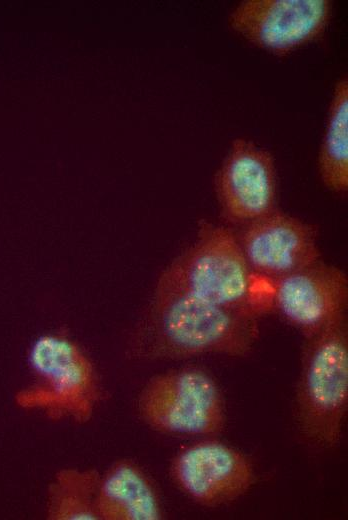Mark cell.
Returning <instances> with one entry per match:
<instances>
[{
    "label": "cell",
    "mask_w": 348,
    "mask_h": 520,
    "mask_svg": "<svg viewBox=\"0 0 348 520\" xmlns=\"http://www.w3.org/2000/svg\"><path fill=\"white\" fill-rule=\"evenodd\" d=\"M260 335L259 319L188 294L155 288L136 328L133 350L148 359L204 354L247 355Z\"/></svg>",
    "instance_id": "6da1fadb"
},
{
    "label": "cell",
    "mask_w": 348,
    "mask_h": 520,
    "mask_svg": "<svg viewBox=\"0 0 348 520\" xmlns=\"http://www.w3.org/2000/svg\"><path fill=\"white\" fill-rule=\"evenodd\" d=\"M155 288L257 319L273 309V281L250 270L236 231L209 221L200 222L195 240L166 266Z\"/></svg>",
    "instance_id": "7a4b0ae2"
},
{
    "label": "cell",
    "mask_w": 348,
    "mask_h": 520,
    "mask_svg": "<svg viewBox=\"0 0 348 520\" xmlns=\"http://www.w3.org/2000/svg\"><path fill=\"white\" fill-rule=\"evenodd\" d=\"M348 409V326L339 321L305 339L295 396V418L311 444H338Z\"/></svg>",
    "instance_id": "3957f363"
},
{
    "label": "cell",
    "mask_w": 348,
    "mask_h": 520,
    "mask_svg": "<svg viewBox=\"0 0 348 520\" xmlns=\"http://www.w3.org/2000/svg\"><path fill=\"white\" fill-rule=\"evenodd\" d=\"M29 366L37 382L19 391L16 403L53 421L85 423L101 398L95 367L85 352L60 334H44L31 345Z\"/></svg>",
    "instance_id": "277c9868"
},
{
    "label": "cell",
    "mask_w": 348,
    "mask_h": 520,
    "mask_svg": "<svg viewBox=\"0 0 348 520\" xmlns=\"http://www.w3.org/2000/svg\"><path fill=\"white\" fill-rule=\"evenodd\" d=\"M136 409L151 429L171 435H214L226 423L217 382L206 370L193 366L152 376L138 394Z\"/></svg>",
    "instance_id": "5b68a950"
},
{
    "label": "cell",
    "mask_w": 348,
    "mask_h": 520,
    "mask_svg": "<svg viewBox=\"0 0 348 520\" xmlns=\"http://www.w3.org/2000/svg\"><path fill=\"white\" fill-rule=\"evenodd\" d=\"M328 0H245L229 14V27L247 42L287 55L317 40L328 27Z\"/></svg>",
    "instance_id": "8992f818"
},
{
    "label": "cell",
    "mask_w": 348,
    "mask_h": 520,
    "mask_svg": "<svg viewBox=\"0 0 348 520\" xmlns=\"http://www.w3.org/2000/svg\"><path fill=\"white\" fill-rule=\"evenodd\" d=\"M222 218L243 227L277 209V175L273 156L254 142L237 138L214 178Z\"/></svg>",
    "instance_id": "52a82bcc"
},
{
    "label": "cell",
    "mask_w": 348,
    "mask_h": 520,
    "mask_svg": "<svg viewBox=\"0 0 348 520\" xmlns=\"http://www.w3.org/2000/svg\"><path fill=\"white\" fill-rule=\"evenodd\" d=\"M169 475L184 495L209 508L235 501L255 482L249 458L217 440H201L184 447L172 459Z\"/></svg>",
    "instance_id": "ba28073f"
},
{
    "label": "cell",
    "mask_w": 348,
    "mask_h": 520,
    "mask_svg": "<svg viewBox=\"0 0 348 520\" xmlns=\"http://www.w3.org/2000/svg\"><path fill=\"white\" fill-rule=\"evenodd\" d=\"M348 276L322 260L273 282V310L304 339L347 319Z\"/></svg>",
    "instance_id": "9c48e42d"
},
{
    "label": "cell",
    "mask_w": 348,
    "mask_h": 520,
    "mask_svg": "<svg viewBox=\"0 0 348 520\" xmlns=\"http://www.w3.org/2000/svg\"><path fill=\"white\" fill-rule=\"evenodd\" d=\"M236 234L250 270L273 282L321 260L316 228L278 209Z\"/></svg>",
    "instance_id": "30bf717a"
},
{
    "label": "cell",
    "mask_w": 348,
    "mask_h": 520,
    "mask_svg": "<svg viewBox=\"0 0 348 520\" xmlns=\"http://www.w3.org/2000/svg\"><path fill=\"white\" fill-rule=\"evenodd\" d=\"M95 509L98 520H160L163 509L155 485L134 461L123 459L101 474Z\"/></svg>",
    "instance_id": "8fae6325"
},
{
    "label": "cell",
    "mask_w": 348,
    "mask_h": 520,
    "mask_svg": "<svg viewBox=\"0 0 348 520\" xmlns=\"http://www.w3.org/2000/svg\"><path fill=\"white\" fill-rule=\"evenodd\" d=\"M318 172L324 186L337 194L348 190V80L335 84L318 154Z\"/></svg>",
    "instance_id": "7c38bea8"
},
{
    "label": "cell",
    "mask_w": 348,
    "mask_h": 520,
    "mask_svg": "<svg viewBox=\"0 0 348 520\" xmlns=\"http://www.w3.org/2000/svg\"><path fill=\"white\" fill-rule=\"evenodd\" d=\"M101 474L93 468H62L50 481L46 516L50 520H98L95 501Z\"/></svg>",
    "instance_id": "4fadbf2b"
}]
</instances>
